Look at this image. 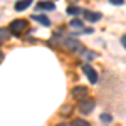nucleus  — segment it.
<instances>
[{"instance_id": "12", "label": "nucleus", "mask_w": 126, "mask_h": 126, "mask_svg": "<svg viewBox=\"0 0 126 126\" xmlns=\"http://www.w3.org/2000/svg\"><path fill=\"white\" fill-rule=\"evenodd\" d=\"M10 34H12L10 29H3V27H2V29H0V42H2V40H9Z\"/></svg>"}, {"instance_id": "17", "label": "nucleus", "mask_w": 126, "mask_h": 126, "mask_svg": "<svg viewBox=\"0 0 126 126\" xmlns=\"http://www.w3.org/2000/svg\"><path fill=\"white\" fill-rule=\"evenodd\" d=\"M125 0H109V3H113V5H121Z\"/></svg>"}, {"instance_id": "11", "label": "nucleus", "mask_w": 126, "mask_h": 126, "mask_svg": "<svg viewBox=\"0 0 126 126\" xmlns=\"http://www.w3.org/2000/svg\"><path fill=\"white\" fill-rule=\"evenodd\" d=\"M32 19L37 20V22H40L44 27H49V25H50V20H49L46 15H32Z\"/></svg>"}, {"instance_id": "13", "label": "nucleus", "mask_w": 126, "mask_h": 126, "mask_svg": "<svg viewBox=\"0 0 126 126\" xmlns=\"http://www.w3.org/2000/svg\"><path fill=\"white\" fill-rule=\"evenodd\" d=\"M99 119H101L103 123H109V121L113 119V116H111V114H108V113H103V114L99 116Z\"/></svg>"}, {"instance_id": "3", "label": "nucleus", "mask_w": 126, "mask_h": 126, "mask_svg": "<svg viewBox=\"0 0 126 126\" xmlns=\"http://www.w3.org/2000/svg\"><path fill=\"white\" fill-rule=\"evenodd\" d=\"M64 47L67 49V50H71V52H81L82 50V44L79 42V40H76V39H72V37H66L64 39Z\"/></svg>"}, {"instance_id": "1", "label": "nucleus", "mask_w": 126, "mask_h": 126, "mask_svg": "<svg viewBox=\"0 0 126 126\" xmlns=\"http://www.w3.org/2000/svg\"><path fill=\"white\" fill-rule=\"evenodd\" d=\"M9 27H10V32H12V34L20 35L24 30L29 27V22H27L25 19H15V20H12V22H10Z\"/></svg>"}, {"instance_id": "19", "label": "nucleus", "mask_w": 126, "mask_h": 126, "mask_svg": "<svg viewBox=\"0 0 126 126\" xmlns=\"http://www.w3.org/2000/svg\"><path fill=\"white\" fill-rule=\"evenodd\" d=\"M57 126H69L67 123H61V125H57Z\"/></svg>"}, {"instance_id": "9", "label": "nucleus", "mask_w": 126, "mask_h": 126, "mask_svg": "<svg viewBox=\"0 0 126 126\" xmlns=\"http://www.w3.org/2000/svg\"><path fill=\"white\" fill-rule=\"evenodd\" d=\"M69 27L74 30H82V27H84V22L81 19H72L71 22H69Z\"/></svg>"}, {"instance_id": "20", "label": "nucleus", "mask_w": 126, "mask_h": 126, "mask_svg": "<svg viewBox=\"0 0 126 126\" xmlns=\"http://www.w3.org/2000/svg\"><path fill=\"white\" fill-rule=\"evenodd\" d=\"M2 61H3V54L0 52V62H2Z\"/></svg>"}, {"instance_id": "5", "label": "nucleus", "mask_w": 126, "mask_h": 126, "mask_svg": "<svg viewBox=\"0 0 126 126\" xmlns=\"http://www.w3.org/2000/svg\"><path fill=\"white\" fill-rule=\"evenodd\" d=\"M71 94L74 99H84L87 94V87L86 86H76L72 91H71Z\"/></svg>"}, {"instance_id": "15", "label": "nucleus", "mask_w": 126, "mask_h": 126, "mask_svg": "<svg viewBox=\"0 0 126 126\" xmlns=\"http://www.w3.org/2000/svg\"><path fill=\"white\" fill-rule=\"evenodd\" d=\"M67 14L69 15H78V14H81V10L78 7H67Z\"/></svg>"}, {"instance_id": "14", "label": "nucleus", "mask_w": 126, "mask_h": 126, "mask_svg": "<svg viewBox=\"0 0 126 126\" xmlns=\"http://www.w3.org/2000/svg\"><path fill=\"white\" fill-rule=\"evenodd\" d=\"M72 126H91V125L87 123L86 119H76V121L72 123Z\"/></svg>"}, {"instance_id": "18", "label": "nucleus", "mask_w": 126, "mask_h": 126, "mask_svg": "<svg viewBox=\"0 0 126 126\" xmlns=\"http://www.w3.org/2000/svg\"><path fill=\"white\" fill-rule=\"evenodd\" d=\"M121 44H123V47L126 49V35H123V37H121Z\"/></svg>"}, {"instance_id": "7", "label": "nucleus", "mask_w": 126, "mask_h": 126, "mask_svg": "<svg viewBox=\"0 0 126 126\" xmlns=\"http://www.w3.org/2000/svg\"><path fill=\"white\" fill-rule=\"evenodd\" d=\"M79 56L84 59V61H87V62H89V61H94L97 54L94 52V50H87V49H82V50L79 52Z\"/></svg>"}, {"instance_id": "16", "label": "nucleus", "mask_w": 126, "mask_h": 126, "mask_svg": "<svg viewBox=\"0 0 126 126\" xmlns=\"http://www.w3.org/2000/svg\"><path fill=\"white\" fill-rule=\"evenodd\" d=\"M71 111H72V108H71V106H69V104H67V106H64V109H62L61 113H62V114H69Z\"/></svg>"}, {"instance_id": "2", "label": "nucleus", "mask_w": 126, "mask_h": 126, "mask_svg": "<svg viewBox=\"0 0 126 126\" xmlns=\"http://www.w3.org/2000/svg\"><path fill=\"white\" fill-rule=\"evenodd\" d=\"M96 108V101L94 99H91V97H84V99H81V103H79V113L81 114H89V113H93V109Z\"/></svg>"}, {"instance_id": "10", "label": "nucleus", "mask_w": 126, "mask_h": 126, "mask_svg": "<svg viewBox=\"0 0 126 126\" xmlns=\"http://www.w3.org/2000/svg\"><path fill=\"white\" fill-rule=\"evenodd\" d=\"M30 3H32V0H19L15 3V10L17 12H22V10H25L27 7H30Z\"/></svg>"}, {"instance_id": "6", "label": "nucleus", "mask_w": 126, "mask_h": 126, "mask_svg": "<svg viewBox=\"0 0 126 126\" xmlns=\"http://www.w3.org/2000/svg\"><path fill=\"white\" fill-rule=\"evenodd\" d=\"M82 15H84V19L89 20V22H97V20H101V17H103L99 12H89V10H84Z\"/></svg>"}, {"instance_id": "8", "label": "nucleus", "mask_w": 126, "mask_h": 126, "mask_svg": "<svg viewBox=\"0 0 126 126\" xmlns=\"http://www.w3.org/2000/svg\"><path fill=\"white\" fill-rule=\"evenodd\" d=\"M37 10H56V3L54 2H39Z\"/></svg>"}, {"instance_id": "4", "label": "nucleus", "mask_w": 126, "mask_h": 126, "mask_svg": "<svg viewBox=\"0 0 126 126\" xmlns=\"http://www.w3.org/2000/svg\"><path fill=\"white\" fill-rule=\"evenodd\" d=\"M82 72L87 76V79H89L91 84H96L97 82V72L94 71V67H93L91 64H84V66H82Z\"/></svg>"}]
</instances>
